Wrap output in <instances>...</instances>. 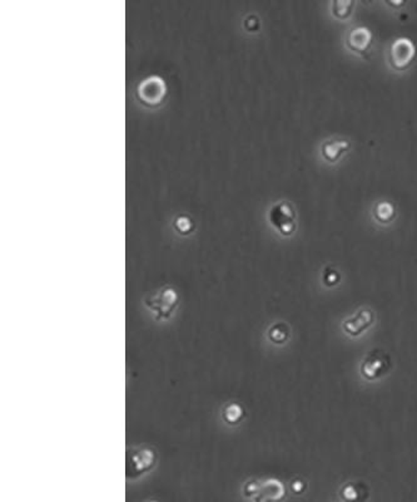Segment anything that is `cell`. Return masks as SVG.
Segmentation results:
<instances>
[{
	"label": "cell",
	"mask_w": 417,
	"mask_h": 502,
	"mask_svg": "<svg viewBox=\"0 0 417 502\" xmlns=\"http://www.w3.org/2000/svg\"><path fill=\"white\" fill-rule=\"evenodd\" d=\"M261 487H262V483H259V480H250L243 483L242 495L246 499L253 500L256 496L259 495Z\"/></svg>",
	"instance_id": "16"
},
{
	"label": "cell",
	"mask_w": 417,
	"mask_h": 502,
	"mask_svg": "<svg viewBox=\"0 0 417 502\" xmlns=\"http://www.w3.org/2000/svg\"><path fill=\"white\" fill-rule=\"evenodd\" d=\"M286 489L284 483L276 478H268L262 483L259 495L253 499V502H281L285 500Z\"/></svg>",
	"instance_id": "8"
},
{
	"label": "cell",
	"mask_w": 417,
	"mask_h": 502,
	"mask_svg": "<svg viewBox=\"0 0 417 502\" xmlns=\"http://www.w3.org/2000/svg\"><path fill=\"white\" fill-rule=\"evenodd\" d=\"M158 462V452L151 445L129 446L126 455V478L136 481L152 472Z\"/></svg>",
	"instance_id": "1"
},
{
	"label": "cell",
	"mask_w": 417,
	"mask_h": 502,
	"mask_svg": "<svg viewBox=\"0 0 417 502\" xmlns=\"http://www.w3.org/2000/svg\"><path fill=\"white\" fill-rule=\"evenodd\" d=\"M341 279L340 273L334 269V267H327L325 269V273H323V281L327 286H334L338 284V281Z\"/></svg>",
	"instance_id": "17"
},
{
	"label": "cell",
	"mask_w": 417,
	"mask_h": 502,
	"mask_svg": "<svg viewBox=\"0 0 417 502\" xmlns=\"http://www.w3.org/2000/svg\"><path fill=\"white\" fill-rule=\"evenodd\" d=\"M416 56V45L407 37H398L392 42L389 52V61L395 70L407 68Z\"/></svg>",
	"instance_id": "5"
},
{
	"label": "cell",
	"mask_w": 417,
	"mask_h": 502,
	"mask_svg": "<svg viewBox=\"0 0 417 502\" xmlns=\"http://www.w3.org/2000/svg\"><path fill=\"white\" fill-rule=\"evenodd\" d=\"M163 86H165V83H163V81H162L161 78H158V77H151V78H148V79H146L145 82L140 84V87H139V95H142L145 100L147 98L148 102H158L161 97H159L157 93H154V88H161V87H163Z\"/></svg>",
	"instance_id": "12"
},
{
	"label": "cell",
	"mask_w": 417,
	"mask_h": 502,
	"mask_svg": "<svg viewBox=\"0 0 417 502\" xmlns=\"http://www.w3.org/2000/svg\"><path fill=\"white\" fill-rule=\"evenodd\" d=\"M268 219L272 226L284 236L292 235L297 226L296 212L288 201H278L272 205Z\"/></svg>",
	"instance_id": "3"
},
{
	"label": "cell",
	"mask_w": 417,
	"mask_h": 502,
	"mask_svg": "<svg viewBox=\"0 0 417 502\" xmlns=\"http://www.w3.org/2000/svg\"><path fill=\"white\" fill-rule=\"evenodd\" d=\"M373 34L371 29L366 26H357L352 28L348 33V49L360 54L362 57H366L367 53L373 45Z\"/></svg>",
	"instance_id": "6"
},
{
	"label": "cell",
	"mask_w": 417,
	"mask_h": 502,
	"mask_svg": "<svg viewBox=\"0 0 417 502\" xmlns=\"http://www.w3.org/2000/svg\"><path fill=\"white\" fill-rule=\"evenodd\" d=\"M290 327L286 323H275L272 324L268 331H267V337L271 340L272 343L282 345L285 344L288 338H290Z\"/></svg>",
	"instance_id": "14"
},
{
	"label": "cell",
	"mask_w": 417,
	"mask_h": 502,
	"mask_svg": "<svg viewBox=\"0 0 417 502\" xmlns=\"http://www.w3.org/2000/svg\"><path fill=\"white\" fill-rule=\"evenodd\" d=\"M143 301L157 322H168L179 306V295L174 288L163 286L158 292L147 295Z\"/></svg>",
	"instance_id": "2"
},
{
	"label": "cell",
	"mask_w": 417,
	"mask_h": 502,
	"mask_svg": "<svg viewBox=\"0 0 417 502\" xmlns=\"http://www.w3.org/2000/svg\"><path fill=\"white\" fill-rule=\"evenodd\" d=\"M373 322H375V314L373 311L362 309L356 315L343 322V331L351 337H359L373 324Z\"/></svg>",
	"instance_id": "7"
},
{
	"label": "cell",
	"mask_w": 417,
	"mask_h": 502,
	"mask_svg": "<svg viewBox=\"0 0 417 502\" xmlns=\"http://www.w3.org/2000/svg\"><path fill=\"white\" fill-rule=\"evenodd\" d=\"M290 487H291V491L295 495H302L304 491L307 489V483L304 481L302 478H295L290 483Z\"/></svg>",
	"instance_id": "18"
},
{
	"label": "cell",
	"mask_w": 417,
	"mask_h": 502,
	"mask_svg": "<svg viewBox=\"0 0 417 502\" xmlns=\"http://www.w3.org/2000/svg\"><path fill=\"white\" fill-rule=\"evenodd\" d=\"M340 496L345 502H365L368 499V487L362 483H348L342 486Z\"/></svg>",
	"instance_id": "11"
},
{
	"label": "cell",
	"mask_w": 417,
	"mask_h": 502,
	"mask_svg": "<svg viewBox=\"0 0 417 502\" xmlns=\"http://www.w3.org/2000/svg\"><path fill=\"white\" fill-rule=\"evenodd\" d=\"M350 150L348 141H325L321 146V155L329 162H337Z\"/></svg>",
	"instance_id": "10"
},
{
	"label": "cell",
	"mask_w": 417,
	"mask_h": 502,
	"mask_svg": "<svg viewBox=\"0 0 417 502\" xmlns=\"http://www.w3.org/2000/svg\"><path fill=\"white\" fill-rule=\"evenodd\" d=\"M373 217L381 223H391L396 217L395 206L390 201H379L373 207Z\"/></svg>",
	"instance_id": "13"
},
{
	"label": "cell",
	"mask_w": 417,
	"mask_h": 502,
	"mask_svg": "<svg viewBox=\"0 0 417 502\" xmlns=\"http://www.w3.org/2000/svg\"><path fill=\"white\" fill-rule=\"evenodd\" d=\"M391 366V356L384 350H373L363 358L361 364V375L367 381H376L387 375Z\"/></svg>",
	"instance_id": "4"
},
{
	"label": "cell",
	"mask_w": 417,
	"mask_h": 502,
	"mask_svg": "<svg viewBox=\"0 0 417 502\" xmlns=\"http://www.w3.org/2000/svg\"><path fill=\"white\" fill-rule=\"evenodd\" d=\"M387 4L389 6H392V7H401V6H404V1H387Z\"/></svg>",
	"instance_id": "19"
},
{
	"label": "cell",
	"mask_w": 417,
	"mask_h": 502,
	"mask_svg": "<svg viewBox=\"0 0 417 502\" xmlns=\"http://www.w3.org/2000/svg\"><path fill=\"white\" fill-rule=\"evenodd\" d=\"M354 7V0H334V1L331 3L332 14L335 15L336 18H338V19H346V18H348V17L351 15V13H352Z\"/></svg>",
	"instance_id": "15"
},
{
	"label": "cell",
	"mask_w": 417,
	"mask_h": 502,
	"mask_svg": "<svg viewBox=\"0 0 417 502\" xmlns=\"http://www.w3.org/2000/svg\"><path fill=\"white\" fill-rule=\"evenodd\" d=\"M145 502H159V501H157V500H153V499H151V500H147V501H145Z\"/></svg>",
	"instance_id": "20"
},
{
	"label": "cell",
	"mask_w": 417,
	"mask_h": 502,
	"mask_svg": "<svg viewBox=\"0 0 417 502\" xmlns=\"http://www.w3.org/2000/svg\"><path fill=\"white\" fill-rule=\"evenodd\" d=\"M221 418L226 426H240L246 418V409L238 402H227L222 406Z\"/></svg>",
	"instance_id": "9"
}]
</instances>
